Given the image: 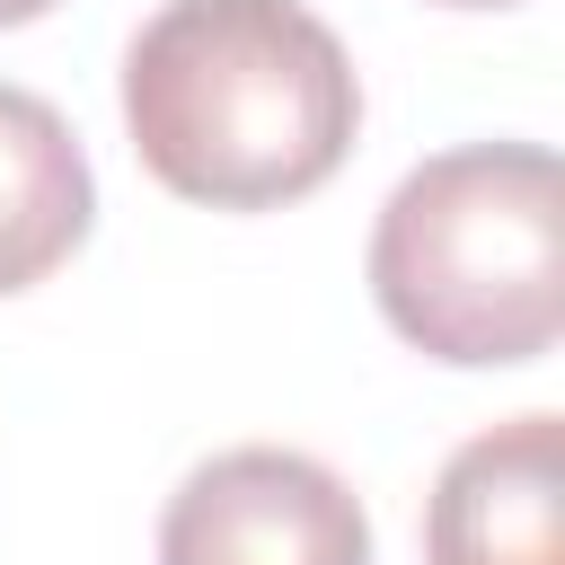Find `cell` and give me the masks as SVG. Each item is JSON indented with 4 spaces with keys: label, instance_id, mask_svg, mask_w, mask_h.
<instances>
[{
    "label": "cell",
    "instance_id": "cell-1",
    "mask_svg": "<svg viewBox=\"0 0 565 565\" xmlns=\"http://www.w3.org/2000/svg\"><path fill=\"white\" fill-rule=\"evenodd\" d=\"M362 124L335 26L300 0H168L124 44L132 159L212 212L318 194Z\"/></svg>",
    "mask_w": 565,
    "mask_h": 565
},
{
    "label": "cell",
    "instance_id": "cell-2",
    "mask_svg": "<svg viewBox=\"0 0 565 565\" xmlns=\"http://www.w3.org/2000/svg\"><path fill=\"white\" fill-rule=\"evenodd\" d=\"M380 318L459 371L539 362L565 327V185L547 141H459L406 168L371 221Z\"/></svg>",
    "mask_w": 565,
    "mask_h": 565
},
{
    "label": "cell",
    "instance_id": "cell-3",
    "mask_svg": "<svg viewBox=\"0 0 565 565\" xmlns=\"http://www.w3.org/2000/svg\"><path fill=\"white\" fill-rule=\"evenodd\" d=\"M159 565H371V512L327 459L238 441L168 494Z\"/></svg>",
    "mask_w": 565,
    "mask_h": 565
},
{
    "label": "cell",
    "instance_id": "cell-4",
    "mask_svg": "<svg viewBox=\"0 0 565 565\" xmlns=\"http://www.w3.org/2000/svg\"><path fill=\"white\" fill-rule=\"evenodd\" d=\"M424 565H565V424L547 406L441 459L424 494Z\"/></svg>",
    "mask_w": 565,
    "mask_h": 565
},
{
    "label": "cell",
    "instance_id": "cell-5",
    "mask_svg": "<svg viewBox=\"0 0 565 565\" xmlns=\"http://www.w3.org/2000/svg\"><path fill=\"white\" fill-rule=\"evenodd\" d=\"M97 221V177L62 106L0 79V291L44 282Z\"/></svg>",
    "mask_w": 565,
    "mask_h": 565
},
{
    "label": "cell",
    "instance_id": "cell-6",
    "mask_svg": "<svg viewBox=\"0 0 565 565\" xmlns=\"http://www.w3.org/2000/svg\"><path fill=\"white\" fill-rule=\"evenodd\" d=\"M53 0H0V26H26V18H44Z\"/></svg>",
    "mask_w": 565,
    "mask_h": 565
},
{
    "label": "cell",
    "instance_id": "cell-7",
    "mask_svg": "<svg viewBox=\"0 0 565 565\" xmlns=\"http://www.w3.org/2000/svg\"><path fill=\"white\" fill-rule=\"evenodd\" d=\"M433 9H521V0H433Z\"/></svg>",
    "mask_w": 565,
    "mask_h": 565
}]
</instances>
